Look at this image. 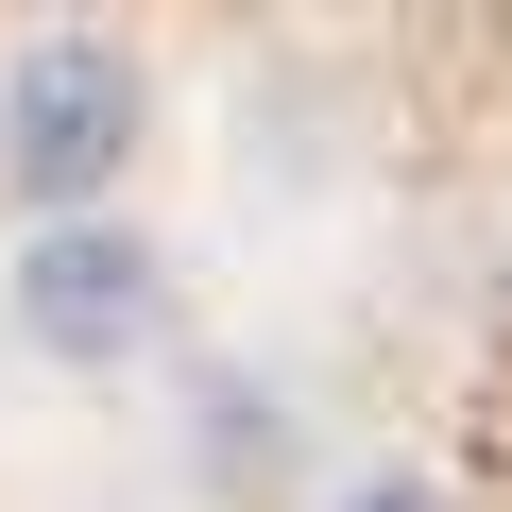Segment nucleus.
I'll return each mask as SVG.
<instances>
[{
  "instance_id": "f257e3e1",
  "label": "nucleus",
  "mask_w": 512,
  "mask_h": 512,
  "mask_svg": "<svg viewBox=\"0 0 512 512\" xmlns=\"http://www.w3.org/2000/svg\"><path fill=\"white\" fill-rule=\"evenodd\" d=\"M137 120H154L137 35L52 18L18 69H0V205H18V222H103V188L137 171Z\"/></svg>"
},
{
  "instance_id": "f03ea898",
  "label": "nucleus",
  "mask_w": 512,
  "mask_h": 512,
  "mask_svg": "<svg viewBox=\"0 0 512 512\" xmlns=\"http://www.w3.org/2000/svg\"><path fill=\"white\" fill-rule=\"evenodd\" d=\"M0 325H18L52 376H120L171 342V256L103 205V222H18V274H0Z\"/></svg>"
}]
</instances>
